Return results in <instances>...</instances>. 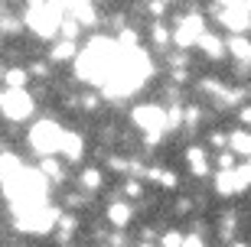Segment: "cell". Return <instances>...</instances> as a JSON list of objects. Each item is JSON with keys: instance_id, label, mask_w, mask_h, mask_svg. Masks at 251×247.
Returning a JSON list of instances; mask_svg holds the SVG:
<instances>
[{"instance_id": "obj_4", "label": "cell", "mask_w": 251, "mask_h": 247, "mask_svg": "<svg viewBox=\"0 0 251 247\" xmlns=\"http://www.w3.org/2000/svg\"><path fill=\"white\" fill-rule=\"evenodd\" d=\"M205 29H209L205 26V17L199 10H189V13H183L176 20V26H173V46L179 52H189V49H196V43H199V36H202Z\"/></svg>"}, {"instance_id": "obj_8", "label": "cell", "mask_w": 251, "mask_h": 247, "mask_svg": "<svg viewBox=\"0 0 251 247\" xmlns=\"http://www.w3.org/2000/svg\"><path fill=\"white\" fill-rule=\"evenodd\" d=\"M183 159H186L189 173H193L196 179H205V176L212 173V159H209L205 147H199V143H189V147H186V153H183Z\"/></svg>"}, {"instance_id": "obj_21", "label": "cell", "mask_w": 251, "mask_h": 247, "mask_svg": "<svg viewBox=\"0 0 251 247\" xmlns=\"http://www.w3.org/2000/svg\"><path fill=\"white\" fill-rule=\"evenodd\" d=\"M199 124H202V108H199V104L183 108V130H196Z\"/></svg>"}, {"instance_id": "obj_2", "label": "cell", "mask_w": 251, "mask_h": 247, "mask_svg": "<svg viewBox=\"0 0 251 247\" xmlns=\"http://www.w3.org/2000/svg\"><path fill=\"white\" fill-rule=\"evenodd\" d=\"M130 120L137 124V130L144 137H147V134H167L170 130L167 104H157V101H144L137 108H130Z\"/></svg>"}, {"instance_id": "obj_34", "label": "cell", "mask_w": 251, "mask_h": 247, "mask_svg": "<svg viewBox=\"0 0 251 247\" xmlns=\"http://www.w3.org/2000/svg\"><path fill=\"white\" fill-rule=\"evenodd\" d=\"M137 247H160V244H153V241H140Z\"/></svg>"}, {"instance_id": "obj_19", "label": "cell", "mask_w": 251, "mask_h": 247, "mask_svg": "<svg viewBox=\"0 0 251 247\" xmlns=\"http://www.w3.org/2000/svg\"><path fill=\"white\" fill-rule=\"evenodd\" d=\"M39 173L46 176L49 182H56V185L65 179V169L56 163V156H39Z\"/></svg>"}, {"instance_id": "obj_36", "label": "cell", "mask_w": 251, "mask_h": 247, "mask_svg": "<svg viewBox=\"0 0 251 247\" xmlns=\"http://www.w3.org/2000/svg\"><path fill=\"white\" fill-rule=\"evenodd\" d=\"M228 247H251V244H242V241H232V244H228Z\"/></svg>"}, {"instance_id": "obj_37", "label": "cell", "mask_w": 251, "mask_h": 247, "mask_svg": "<svg viewBox=\"0 0 251 247\" xmlns=\"http://www.w3.org/2000/svg\"><path fill=\"white\" fill-rule=\"evenodd\" d=\"M0 17H3V0H0Z\"/></svg>"}, {"instance_id": "obj_9", "label": "cell", "mask_w": 251, "mask_h": 247, "mask_svg": "<svg viewBox=\"0 0 251 247\" xmlns=\"http://www.w3.org/2000/svg\"><path fill=\"white\" fill-rule=\"evenodd\" d=\"M104 218L111 221L114 228H127L130 221H134V205L127 199H114L108 202V208H104Z\"/></svg>"}, {"instance_id": "obj_32", "label": "cell", "mask_w": 251, "mask_h": 247, "mask_svg": "<svg viewBox=\"0 0 251 247\" xmlns=\"http://www.w3.org/2000/svg\"><path fill=\"white\" fill-rule=\"evenodd\" d=\"M183 247H205V234L202 231H189L186 241H183Z\"/></svg>"}, {"instance_id": "obj_27", "label": "cell", "mask_w": 251, "mask_h": 247, "mask_svg": "<svg viewBox=\"0 0 251 247\" xmlns=\"http://www.w3.org/2000/svg\"><path fill=\"white\" fill-rule=\"evenodd\" d=\"M144 195V179H124V199H140Z\"/></svg>"}, {"instance_id": "obj_24", "label": "cell", "mask_w": 251, "mask_h": 247, "mask_svg": "<svg viewBox=\"0 0 251 247\" xmlns=\"http://www.w3.org/2000/svg\"><path fill=\"white\" fill-rule=\"evenodd\" d=\"M82 23L69 13V17H62V26H59V36H65V39H78V33H82Z\"/></svg>"}, {"instance_id": "obj_16", "label": "cell", "mask_w": 251, "mask_h": 247, "mask_svg": "<svg viewBox=\"0 0 251 247\" xmlns=\"http://www.w3.org/2000/svg\"><path fill=\"white\" fill-rule=\"evenodd\" d=\"M150 46L153 49L173 46V26H167L163 20H153V23H150Z\"/></svg>"}, {"instance_id": "obj_18", "label": "cell", "mask_w": 251, "mask_h": 247, "mask_svg": "<svg viewBox=\"0 0 251 247\" xmlns=\"http://www.w3.org/2000/svg\"><path fill=\"white\" fill-rule=\"evenodd\" d=\"M0 78H3V88H7V91H17V88H26L29 72H26V68H20V65H13V68H3Z\"/></svg>"}, {"instance_id": "obj_5", "label": "cell", "mask_w": 251, "mask_h": 247, "mask_svg": "<svg viewBox=\"0 0 251 247\" xmlns=\"http://www.w3.org/2000/svg\"><path fill=\"white\" fill-rule=\"evenodd\" d=\"M3 117L20 124V120L33 117V111H36V98L26 91V88H17V91H7V101H3Z\"/></svg>"}, {"instance_id": "obj_28", "label": "cell", "mask_w": 251, "mask_h": 247, "mask_svg": "<svg viewBox=\"0 0 251 247\" xmlns=\"http://www.w3.org/2000/svg\"><path fill=\"white\" fill-rule=\"evenodd\" d=\"M49 65H52V62H33V65L26 68V72H29V78L36 75L39 82H46V78H49Z\"/></svg>"}, {"instance_id": "obj_22", "label": "cell", "mask_w": 251, "mask_h": 247, "mask_svg": "<svg viewBox=\"0 0 251 247\" xmlns=\"http://www.w3.org/2000/svg\"><path fill=\"white\" fill-rule=\"evenodd\" d=\"M183 241H186V231H179V228H167L163 234H160L157 244H160V247H183Z\"/></svg>"}, {"instance_id": "obj_30", "label": "cell", "mask_w": 251, "mask_h": 247, "mask_svg": "<svg viewBox=\"0 0 251 247\" xmlns=\"http://www.w3.org/2000/svg\"><path fill=\"white\" fill-rule=\"evenodd\" d=\"M193 208H196V202L189 199V195H179V199H176V205H173V211H176V215H189Z\"/></svg>"}, {"instance_id": "obj_35", "label": "cell", "mask_w": 251, "mask_h": 247, "mask_svg": "<svg viewBox=\"0 0 251 247\" xmlns=\"http://www.w3.org/2000/svg\"><path fill=\"white\" fill-rule=\"evenodd\" d=\"M3 101H7V88H0V108H3Z\"/></svg>"}, {"instance_id": "obj_13", "label": "cell", "mask_w": 251, "mask_h": 247, "mask_svg": "<svg viewBox=\"0 0 251 247\" xmlns=\"http://www.w3.org/2000/svg\"><path fill=\"white\" fill-rule=\"evenodd\" d=\"M144 182H153L157 189H176L179 185V176L167 166H150L147 173H144Z\"/></svg>"}, {"instance_id": "obj_39", "label": "cell", "mask_w": 251, "mask_h": 247, "mask_svg": "<svg viewBox=\"0 0 251 247\" xmlns=\"http://www.w3.org/2000/svg\"><path fill=\"white\" fill-rule=\"evenodd\" d=\"M248 94H251V85H248Z\"/></svg>"}, {"instance_id": "obj_12", "label": "cell", "mask_w": 251, "mask_h": 247, "mask_svg": "<svg viewBox=\"0 0 251 247\" xmlns=\"http://www.w3.org/2000/svg\"><path fill=\"white\" fill-rule=\"evenodd\" d=\"M212 192L219 195V199H232V195H238L235 169H215V176H212Z\"/></svg>"}, {"instance_id": "obj_25", "label": "cell", "mask_w": 251, "mask_h": 247, "mask_svg": "<svg viewBox=\"0 0 251 247\" xmlns=\"http://www.w3.org/2000/svg\"><path fill=\"white\" fill-rule=\"evenodd\" d=\"M170 7H173V0H147V3H144V10H147L153 20H163L170 13Z\"/></svg>"}, {"instance_id": "obj_29", "label": "cell", "mask_w": 251, "mask_h": 247, "mask_svg": "<svg viewBox=\"0 0 251 247\" xmlns=\"http://www.w3.org/2000/svg\"><path fill=\"white\" fill-rule=\"evenodd\" d=\"M209 147L228 150V134H222V130H212V134H209Z\"/></svg>"}, {"instance_id": "obj_17", "label": "cell", "mask_w": 251, "mask_h": 247, "mask_svg": "<svg viewBox=\"0 0 251 247\" xmlns=\"http://www.w3.org/2000/svg\"><path fill=\"white\" fill-rule=\"evenodd\" d=\"M101 185H104V176H101V169H95V166H85L82 173H78V189H82L85 195L98 192Z\"/></svg>"}, {"instance_id": "obj_38", "label": "cell", "mask_w": 251, "mask_h": 247, "mask_svg": "<svg viewBox=\"0 0 251 247\" xmlns=\"http://www.w3.org/2000/svg\"><path fill=\"white\" fill-rule=\"evenodd\" d=\"M248 36H251V23H248Z\"/></svg>"}, {"instance_id": "obj_7", "label": "cell", "mask_w": 251, "mask_h": 247, "mask_svg": "<svg viewBox=\"0 0 251 247\" xmlns=\"http://www.w3.org/2000/svg\"><path fill=\"white\" fill-rule=\"evenodd\" d=\"M196 49H199L209 62H222L225 55H228V43H225L215 29H205L202 36H199V43H196Z\"/></svg>"}, {"instance_id": "obj_33", "label": "cell", "mask_w": 251, "mask_h": 247, "mask_svg": "<svg viewBox=\"0 0 251 247\" xmlns=\"http://www.w3.org/2000/svg\"><path fill=\"white\" fill-rule=\"evenodd\" d=\"M78 101H82V108H85V111H95V108H98V94H95V91L82 94V98H78Z\"/></svg>"}, {"instance_id": "obj_26", "label": "cell", "mask_w": 251, "mask_h": 247, "mask_svg": "<svg viewBox=\"0 0 251 247\" xmlns=\"http://www.w3.org/2000/svg\"><path fill=\"white\" fill-rule=\"evenodd\" d=\"M238 163H242V159H238L232 150H219V153H215V169H235Z\"/></svg>"}, {"instance_id": "obj_10", "label": "cell", "mask_w": 251, "mask_h": 247, "mask_svg": "<svg viewBox=\"0 0 251 247\" xmlns=\"http://www.w3.org/2000/svg\"><path fill=\"white\" fill-rule=\"evenodd\" d=\"M78 59V39H65L59 36L52 46H49V62H75Z\"/></svg>"}, {"instance_id": "obj_23", "label": "cell", "mask_w": 251, "mask_h": 247, "mask_svg": "<svg viewBox=\"0 0 251 247\" xmlns=\"http://www.w3.org/2000/svg\"><path fill=\"white\" fill-rule=\"evenodd\" d=\"M23 26H26V23H23L20 17H10V13H3V17H0V36H17Z\"/></svg>"}, {"instance_id": "obj_3", "label": "cell", "mask_w": 251, "mask_h": 247, "mask_svg": "<svg viewBox=\"0 0 251 247\" xmlns=\"http://www.w3.org/2000/svg\"><path fill=\"white\" fill-rule=\"evenodd\" d=\"M62 137H65V130L59 127L56 120H49V117H43V120H36L33 127H29V147L36 150L39 156H56L59 153V147H62Z\"/></svg>"}, {"instance_id": "obj_31", "label": "cell", "mask_w": 251, "mask_h": 247, "mask_svg": "<svg viewBox=\"0 0 251 247\" xmlns=\"http://www.w3.org/2000/svg\"><path fill=\"white\" fill-rule=\"evenodd\" d=\"M235 117H238V124H242L245 130H251V104H242V108L235 111Z\"/></svg>"}, {"instance_id": "obj_6", "label": "cell", "mask_w": 251, "mask_h": 247, "mask_svg": "<svg viewBox=\"0 0 251 247\" xmlns=\"http://www.w3.org/2000/svg\"><path fill=\"white\" fill-rule=\"evenodd\" d=\"M212 13H215V20H219V26L228 29V36H235V33H248L251 13L242 10L238 3H232V7H219V10H212Z\"/></svg>"}, {"instance_id": "obj_15", "label": "cell", "mask_w": 251, "mask_h": 247, "mask_svg": "<svg viewBox=\"0 0 251 247\" xmlns=\"http://www.w3.org/2000/svg\"><path fill=\"white\" fill-rule=\"evenodd\" d=\"M225 43H228V55H232L235 62H248V55H251V36L248 33H235Z\"/></svg>"}, {"instance_id": "obj_11", "label": "cell", "mask_w": 251, "mask_h": 247, "mask_svg": "<svg viewBox=\"0 0 251 247\" xmlns=\"http://www.w3.org/2000/svg\"><path fill=\"white\" fill-rule=\"evenodd\" d=\"M59 156L69 159V163H78V159L85 156V137H82V134H75V130H65L62 147H59Z\"/></svg>"}, {"instance_id": "obj_14", "label": "cell", "mask_w": 251, "mask_h": 247, "mask_svg": "<svg viewBox=\"0 0 251 247\" xmlns=\"http://www.w3.org/2000/svg\"><path fill=\"white\" fill-rule=\"evenodd\" d=\"M228 150H232L238 159H248L251 156V130H245V127L228 130Z\"/></svg>"}, {"instance_id": "obj_20", "label": "cell", "mask_w": 251, "mask_h": 247, "mask_svg": "<svg viewBox=\"0 0 251 247\" xmlns=\"http://www.w3.org/2000/svg\"><path fill=\"white\" fill-rule=\"evenodd\" d=\"M219 238L222 241H228V244H232L235 241V234H238V215H235V211H228V215H222V221H219Z\"/></svg>"}, {"instance_id": "obj_1", "label": "cell", "mask_w": 251, "mask_h": 247, "mask_svg": "<svg viewBox=\"0 0 251 247\" xmlns=\"http://www.w3.org/2000/svg\"><path fill=\"white\" fill-rule=\"evenodd\" d=\"M23 23L43 39L59 36V26H62V7H59V0H29Z\"/></svg>"}]
</instances>
